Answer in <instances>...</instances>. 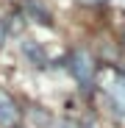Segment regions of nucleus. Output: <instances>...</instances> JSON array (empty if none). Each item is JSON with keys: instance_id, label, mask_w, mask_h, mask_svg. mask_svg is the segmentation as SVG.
Returning <instances> with one entry per match:
<instances>
[{"instance_id": "obj_8", "label": "nucleus", "mask_w": 125, "mask_h": 128, "mask_svg": "<svg viewBox=\"0 0 125 128\" xmlns=\"http://www.w3.org/2000/svg\"><path fill=\"white\" fill-rule=\"evenodd\" d=\"M58 128H81V122H78V120H72V117H64V120L58 122Z\"/></svg>"}, {"instance_id": "obj_5", "label": "nucleus", "mask_w": 125, "mask_h": 128, "mask_svg": "<svg viewBox=\"0 0 125 128\" xmlns=\"http://www.w3.org/2000/svg\"><path fill=\"white\" fill-rule=\"evenodd\" d=\"M22 11H25L28 20H33L36 25H45V28L53 25V17H50L47 6L42 3V0H25V3H22Z\"/></svg>"}, {"instance_id": "obj_7", "label": "nucleus", "mask_w": 125, "mask_h": 128, "mask_svg": "<svg viewBox=\"0 0 125 128\" xmlns=\"http://www.w3.org/2000/svg\"><path fill=\"white\" fill-rule=\"evenodd\" d=\"M6 36H8V25H6V20L0 17V48L6 45Z\"/></svg>"}, {"instance_id": "obj_4", "label": "nucleus", "mask_w": 125, "mask_h": 128, "mask_svg": "<svg viewBox=\"0 0 125 128\" xmlns=\"http://www.w3.org/2000/svg\"><path fill=\"white\" fill-rule=\"evenodd\" d=\"M19 50H22L25 61H28V64H33L36 70H47V64H50V58H47V50L42 48L36 39H22Z\"/></svg>"}, {"instance_id": "obj_6", "label": "nucleus", "mask_w": 125, "mask_h": 128, "mask_svg": "<svg viewBox=\"0 0 125 128\" xmlns=\"http://www.w3.org/2000/svg\"><path fill=\"white\" fill-rule=\"evenodd\" d=\"M81 6H86V8H100V6H106L109 0H78Z\"/></svg>"}, {"instance_id": "obj_1", "label": "nucleus", "mask_w": 125, "mask_h": 128, "mask_svg": "<svg viewBox=\"0 0 125 128\" xmlns=\"http://www.w3.org/2000/svg\"><path fill=\"white\" fill-rule=\"evenodd\" d=\"M64 61H67V72L78 84V89L81 92H92L95 84H97V72H100V64H97L95 53L86 50V48H72Z\"/></svg>"}, {"instance_id": "obj_2", "label": "nucleus", "mask_w": 125, "mask_h": 128, "mask_svg": "<svg viewBox=\"0 0 125 128\" xmlns=\"http://www.w3.org/2000/svg\"><path fill=\"white\" fill-rule=\"evenodd\" d=\"M106 103L117 120H125V70L122 67H114L111 75H109V84L106 86Z\"/></svg>"}, {"instance_id": "obj_10", "label": "nucleus", "mask_w": 125, "mask_h": 128, "mask_svg": "<svg viewBox=\"0 0 125 128\" xmlns=\"http://www.w3.org/2000/svg\"><path fill=\"white\" fill-rule=\"evenodd\" d=\"M120 42H122V48H125V28H122V34H120Z\"/></svg>"}, {"instance_id": "obj_9", "label": "nucleus", "mask_w": 125, "mask_h": 128, "mask_svg": "<svg viewBox=\"0 0 125 128\" xmlns=\"http://www.w3.org/2000/svg\"><path fill=\"white\" fill-rule=\"evenodd\" d=\"M81 128H97V122H95V120H83Z\"/></svg>"}, {"instance_id": "obj_3", "label": "nucleus", "mask_w": 125, "mask_h": 128, "mask_svg": "<svg viewBox=\"0 0 125 128\" xmlns=\"http://www.w3.org/2000/svg\"><path fill=\"white\" fill-rule=\"evenodd\" d=\"M0 128H22V109L8 92H0Z\"/></svg>"}]
</instances>
